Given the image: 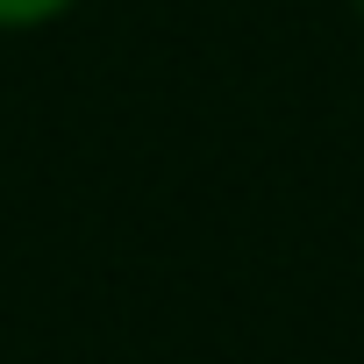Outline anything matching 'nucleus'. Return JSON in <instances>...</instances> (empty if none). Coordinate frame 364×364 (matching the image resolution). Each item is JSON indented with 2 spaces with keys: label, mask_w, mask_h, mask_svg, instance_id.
Returning <instances> with one entry per match:
<instances>
[{
  "label": "nucleus",
  "mask_w": 364,
  "mask_h": 364,
  "mask_svg": "<svg viewBox=\"0 0 364 364\" xmlns=\"http://www.w3.org/2000/svg\"><path fill=\"white\" fill-rule=\"evenodd\" d=\"M72 0H0V29H36V22H58Z\"/></svg>",
  "instance_id": "nucleus-1"
},
{
  "label": "nucleus",
  "mask_w": 364,
  "mask_h": 364,
  "mask_svg": "<svg viewBox=\"0 0 364 364\" xmlns=\"http://www.w3.org/2000/svg\"><path fill=\"white\" fill-rule=\"evenodd\" d=\"M357 15H364V0H357Z\"/></svg>",
  "instance_id": "nucleus-2"
}]
</instances>
